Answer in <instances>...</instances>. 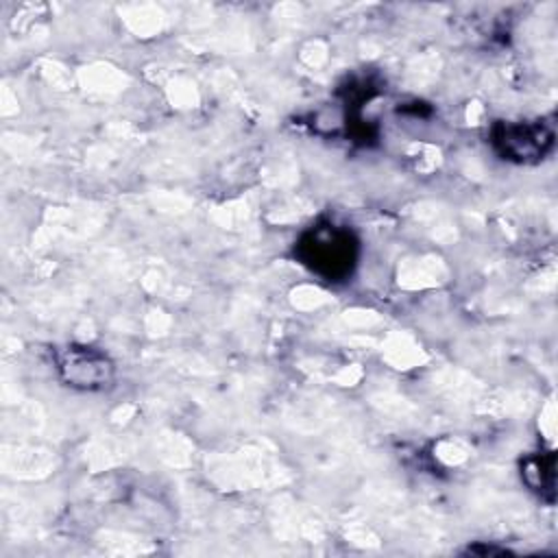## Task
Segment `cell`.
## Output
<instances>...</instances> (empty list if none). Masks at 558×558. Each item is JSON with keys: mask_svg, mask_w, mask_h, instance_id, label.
Instances as JSON below:
<instances>
[{"mask_svg": "<svg viewBox=\"0 0 558 558\" xmlns=\"http://www.w3.org/2000/svg\"><path fill=\"white\" fill-rule=\"evenodd\" d=\"M296 253L301 262L327 281H340L351 275L357 257V242L349 229L318 225L303 233Z\"/></svg>", "mask_w": 558, "mask_h": 558, "instance_id": "6da1fadb", "label": "cell"}, {"mask_svg": "<svg viewBox=\"0 0 558 558\" xmlns=\"http://www.w3.org/2000/svg\"><path fill=\"white\" fill-rule=\"evenodd\" d=\"M57 371L68 386L81 390H102L113 381V362L94 347L70 344L61 349Z\"/></svg>", "mask_w": 558, "mask_h": 558, "instance_id": "7a4b0ae2", "label": "cell"}, {"mask_svg": "<svg viewBox=\"0 0 558 558\" xmlns=\"http://www.w3.org/2000/svg\"><path fill=\"white\" fill-rule=\"evenodd\" d=\"M495 148L512 161H536L551 144L554 133L541 122H506L493 131Z\"/></svg>", "mask_w": 558, "mask_h": 558, "instance_id": "3957f363", "label": "cell"}, {"mask_svg": "<svg viewBox=\"0 0 558 558\" xmlns=\"http://www.w3.org/2000/svg\"><path fill=\"white\" fill-rule=\"evenodd\" d=\"M523 480L534 490H554V456H534L523 462Z\"/></svg>", "mask_w": 558, "mask_h": 558, "instance_id": "277c9868", "label": "cell"}]
</instances>
